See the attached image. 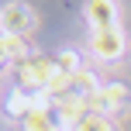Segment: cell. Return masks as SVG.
<instances>
[{
  "mask_svg": "<svg viewBox=\"0 0 131 131\" xmlns=\"http://www.w3.org/2000/svg\"><path fill=\"white\" fill-rule=\"evenodd\" d=\"M72 131H117V128H114V121H111V117L90 114V117H86V121H79V124L72 128Z\"/></svg>",
  "mask_w": 131,
  "mask_h": 131,
  "instance_id": "cell-10",
  "label": "cell"
},
{
  "mask_svg": "<svg viewBox=\"0 0 131 131\" xmlns=\"http://www.w3.org/2000/svg\"><path fill=\"white\" fill-rule=\"evenodd\" d=\"M55 128H59L55 111H31L24 121V131H55Z\"/></svg>",
  "mask_w": 131,
  "mask_h": 131,
  "instance_id": "cell-8",
  "label": "cell"
},
{
  "mask_svg": "<svg viewBox=\"0 0 131 131\" xmlns=\"http://www.w3.org/2000/svg\"><path fill=\"white\" fill-rule=\"evenodd\" d=\"M124 48H128V38H124L121 28H107V31H93L90 35V52L97 55V59H104V62L121 59Z\"/></svg>",
  "mask_w": 131,
  "mask_h": 131,
  "instance_id": "cell-4",
  "label": "cell"
},
{
  "mask_svg": "<svg viewBox=\"0 0 131 131\" xmlns=\"http://www.w3.org/2000/svg\"><path fill=\"white\" fill-rule=\"evenodd\" d=\"M86 21L93 24V31L117 28V4L114 0H86Z\"/></svg>",
  "mask_w": 131,
  "mask_h": 131,
  "instance_id": "cell-5",
  "label": "cell"
},
{
  "mask_svg": "<svg viewBox=\"0 0 131 131\" xmlns=\"http://www.w3.org/2000/svg\"><path fill=\"white\" fill-rule=\"evenodd\" d=\"M35 24H38V17L28 4L14 0L0 10V35H7V38H24L28 31H35Z\"/></svg>",
  "mask_w": 131,
  "mask_h": 131,
  "instance_id": "cell-3",
  "label": "cell"
},
{
  "mask_svg": "<svg viewBox=\"0 0 131 131\" xmlns=\"http://www.w3.org/2000/svg\"><path fill=\"white\" fill-rule=\"evenodd\" d=\"M52 59H55V66H59V72H66V76H76V72L83 69V62H79V55L72 52V48H66V52L52 55Z\"/></svg>",
  "mask_w": 131,
  "mask_h": 131,
  "instance_id": "cell-9",
  "label": "cell"
},
{
  "mask_svg": "<svg viewBox=\"0 0 131 131\" xmlns=\"http://www.w3.org/2000/svg\"><path fill=\"white\" fill-rule=\"evenodd\" d=\"M31 111H35V93H31V90L17 86V90L7 93V100H4V114H7V117L28 121V114H31Z\"/></svg>",
  "mask_w": 131,
  "mask_h": 131,
  "instance_id": "cell-6",
  "label": "cell"
},
{
  "mask_svg": "<svg viewBox=\"0 0 131 131\" xmlns=\"http://www.w3.org/2000/svg\"><path fill=\"white\" fill-rule=\"evenodd\" d=\"M100 79H97V72L93 69H79L76 76H72V86H69V93L72 97H83V100H90V97H97L100 93Z\"/></svg>",
  "mask_w": 131,
  "mask_h": 131,
  "instance_id": "cell-7",
  "label": "cell"
},
{
  "mask_svg": "<svg viewBox=\"0 0 131 131\" xmlns=\"http://www.w3.org/2000/svg\"><path fill=\"white\" fill-rule=\"evenodd\" d=\"M128 107H131V90L124 83H104L97 97H90V114H100V117L124 114Z\"/></svg>",
  "mask_w": 131,
  "mask_h": 131,
  "instance_id": "cell-2",
  "label": "cell"
},
{
  "mask_svg": "<svg viewBox=\"0 0 131 131\" xmlns=\"http://www.w3.org/2000/svg\"><path fill=\"white\" fill-rule=\"evenodd\" d=\"M10 62V55H7V45H4V38H0V66H7Z\"/></svg>",
  "mask_w": 131,
  "mask_h": 131,
  "instance_id": "cell-11",
  "label": "cell"
},
{
  "mask_svg": "<svg viewBox=\"0 0 131 131\" xmlns=\"http://www.w3.org/2000/svg\"><path fill=\"white\" fill-rule=\"evenodd\" d=\"M55 76H59V66H55V59H48V55H28L24 62H17V79L31 93H41Z\"/></svg>",
  "mask_w": 131,
  "mask_h": 131,
  "instance_id": "cell-1",
  "label": "cell"
}]
</instances>
